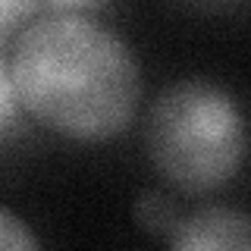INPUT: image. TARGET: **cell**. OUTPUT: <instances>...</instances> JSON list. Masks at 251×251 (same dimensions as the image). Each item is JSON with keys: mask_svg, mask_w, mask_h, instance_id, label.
Here are the masks:
<instances>
[{"mask_svg": "<svg viewBox=\"0 0 251 251\" xmlns=\"http://www.w3.org/2000/svg\"><path fill=\"white\" fill-rule=\"evenodd\" d=\"M91 3H47L16 35L10 75L22 113L75 141H107L135 120L141 73L132 47L91 19Z\"/></svg>", "mask_w": 251, "mask_h": 251, "instance_id": "cell-1", "label": "cell"}, {"mask_svg": "<svg viewBox=\"0 0 251 251\" xmlns=\"http://www.w3.org/2000/svg\"><path fill=\"white\" fill-rule=\"evenodd\" d=\"M148 154L176 188L214 192L245 160V120L229 91L188 78L167 88L148 116Z\"/></svg>", "mask_w": 251, "mask_h": 251, "instance_id": "cell-2", "label": "cell"}, {"mask_svg": "<svg viewBox=\"0 0 251 251\" xmlns=\"http://www.w3.org/2000/svg\"><path fill=\"white\" fill-rule=\"evenodd\" d=\"M173 251H251L248 217L232 207H204L176 223Z\"/></svg>", "mask_w": 251, "mask_h": 251, "instance_id": "cell-3", "label": "cell"}, {"mask_svg": "<svg viewBox=\"0 0 251 251\" xmlns=\"http://www.w3.org/2000/svg\"><path fill=\"white\" fill-rule=\"evenodd\" d=\"M19 123H22V107L10 75V53L0 47V145L10 141V135L19 129Z\"/></svg>", "mask_w": 251, "mask_h": 251, "instance_id": "cell-4", "label": "cell"}, {"mask_svg": "<svg viewBox=\"0 0 251 251\" xmlns=\"http://www.w3.org/2000/svg\"><path fill=\"white\" fill-rule=\"evenodd\" d=\"M44 6L47 3H35V0H0V47L19 35L35 16H41Z\"/></svg>", "mask_w": 251, "mask_h": 251, "instance_id": "cell-5", "label": "cell"}, {"mask_svg": "<svg viewBox=\"0 0 251 251\" xmlns=\"http://www.w3.org/2000/svg\"><path fill=\"white\" fill-rule=\"evenodd\" d=\"M138 220H141L145 229L173 232L176 223H179V214L170 204V198H163V195H157V192H148V195H141V201H138Z\"/></svg>", "mask_w": 251, "mask_h": 251, "instance_id": "cell-6", "label": "cell"}, {"mask_svg": "<svg viewBox=\"0 0 251 251\" xmlns=\"http://www.w3.org/2000/svg\"><path fill=\"white\" fill-rule=\"evenodd\" d=\"M0 251H41L35 232L6 207H0Z\"/></svg>", "mask_w": 251, "mask_h": 251, "instance_id": "cell-7", "label": "cell"}]
</instances>
